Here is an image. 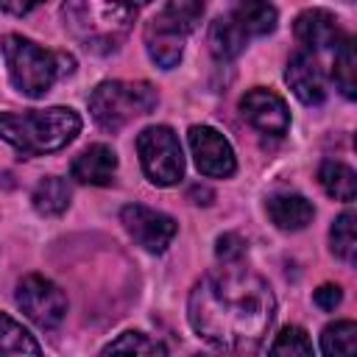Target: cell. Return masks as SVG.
I'll list each match as a JSON object with an SVG mask.
<instances>
[{"instance_id":"cell-1","label":"cell","mask_w":357,"mask_h":357,"mask_svg":"<svg viewBox=\"0 0 357 357\" xmlns=\"http://www.w3.org/2000/svg\"><path fill=\"white\" fill-rule=\"evenodd\" d=\"M276 315L271 284L240 268V262L204 273L190 290V326L215 349L254 351L265 340Z\"/></svg>"},{"instance_id":"cell-2","label":"cell","mask_w":357,"mask_h":357,"mask_svg":"<svg viewBox=\"0 0 357 357\" xmlns=\"http://www.w3.org/2000/svg\"><path fill=\"white\" fill-rule=\"evenodd\" d=\"M67 33L89 53H114L134 28V6L123 0H64Z\"/></svg>"},{"instance_id":"cell-3","label":"cell","mask_w":357,"mask_h":357,"mask_svg":"<svg viewBox=\"0 0 357 357\" xmlns=\"http://www.w3.org/2000/svg\"><path fill=\"white\" fill-rule=\"evenodd\" d=\"M81 131V117L70 106H50L39 112H0V139L22 156H42L61 151Z\"/></svg>"},{"instance_id":"cell-4","label":"cell","mask_w":357,"mask_h":357,"mask_svg":"<svg viewBox=\"0 0 357 357\" xmlns=\"http://www.w3.org/2000/svg\"><path fill=\"white\" fill-rule=\"evenodd\" d=\"M6 67H8V78L14 84L17 92H22L25 98H42L50 92V86L56 84V78L70 75L75 67V59L64 50H45L36 42L20 36V33H8L0 42Z\"/></svg>"},{"instance_id":"cell-5","label":"cell","mask_w":357,"mask_h":357,"mask_svg":"<svg viewBox=\"0 0 357 357\" xmlns=\"http://www.w3.org/2000/svg\"><path fill=\"white\" fill-rule=\"evenodd\" d=\"M159 103L148 81H100L89 95V114L106 131H120L134 117L151 114Z\"/></svg>"},{"instance_id":"cell-6","label":"cell","mask_w":357,"mask_h":357,"mask_svg":"<svg viewBox=\"0 0 357 357\" xmlns=\"http://www.w3.org/2000/svg\"><path fill=\"white\" fill-rule=\"evenodd\" d=\"M142 173L156 187H173L184 178V153L170 126H148L137 134Z\"/></svg>"},{"instance_id":"cell-7","label":"cell","mask_w":357,"mask_h":357,"mask_svg":"<svg viewBox=\"0 0 357 357\" xmlns=\"http://www.w3.org/2000/svg\"><path fill=\"white\" fill-rule=\"evenodd\" d=\"M14 301L17 307L42 329H56L64 315H67V296L64 290L39 276V273H28L17 282V290H14Z\"/></svg>"},{"instance_id":"cell-8","label":"cell","mask_w":357,"mask_h":357,"mask_svg":"<svg viewBox=\"0 0 357 357\" xmlns=\"http://www.w3.org/2000/svg\"><path fill=\"white\" fill-rule=\"evenodd\" d=\"M120 223L123 229L134 237L137 245H142L145 251L151 254H162L167 251V245L173 243L176 231H178V223L159 212V209H151V206H142V204H128L123 206L120 212Z\"/></svg>"},{"instance_id":"cell-9","label":"cell","mask_w":357,"mask_h":357,"mask_svg":"<svg viewBox=\"0 0 357 357\" xmlns=\"http://www.w3.org/2000/svg\"><path fill=\"white\" fill-rule=\"evenodd\" d=\"M190 151L198 170L209 178H229L237 167L231 142L212 126H192L190 128Z\"/></svg>"},{"instance_id":"cell-10","label":"cell","mask_w":357,"mask_h":357,"mask_svg":"<svg viewBox=\"0 0 357 357\" xmlns=\"http://www.w3.org/2000/svg\"><path fill=\"white\" fill-rule=\"evenodd\" d=\"M240 114L268 137H284L290 128V109L273 89L254 86L240 98Z\"/></svg>"},{"instance_id":"cell-11","label":"cell","mask_w":357,"mask_h":357,"mask_svg":"<svg viewBox=\"0 0 357 357\" xmlns=\"http://www.w3.org/2000/svg\"><path fill=\"white\" fill-rule=\"evenodd\" d=\"M284 81L293 89V95L307 103V106H318L326 100V78L321 64L310 56V53H293L284 70Z\"/></svg>"},{"instance_id":"cell-12","label":"cell","mask_w":357,"mask_h":357,"mask_svg":"<svg viewBox=\"0 0 357 357\" xmlns=\"http://www.w3.org/2000/svg\"><path fill=\"white\" fill-rule=\"evenodd\" d=\"M293 33L310 50L337 47V42L343 39V31H340L335 14L326 11V8H307V11H301L296 17V22H293Z\"/></svg>"},{"instance_id":"cell-13","label":"cell","mask_w":357,"mask_h":357,"mask_svg":"<svg viewBox=\"0 0 357 357\" xmlns=\"http://www.w3.org/2000/svg\"><path fill=\"white\" fill-rule=\"evenodd\" d=\"M184 39H187V33H181L176 25H170L159 14L145 25V50H148L151 61L162 70H173L181 61Z\"/></svg>"},{"instance_id":"cell-14","label":"cell","mask_w":357,"mask_h":357,"mask_svg":"<svg viewBox=\"0 0 357 357\" xmlns=\"http://www.w3.org/2000/svg\"><path fill=\"white\" fill-rule=\"evenodd\" d=\"M70 173L75 181L81 184H92V187H106L114 181V173H117V153L103 145V142H95V145H86L70 165Z\"/></svg>"},{"instance_id":"cell-15","label":"cell","mask_w":357,"mask_h":357,"mask_svg":"<svg viewBox=\"0 0 357 357\" xmlns=\"http://www.w3.org/2000/svg\"><path fill=\"white\" fill-rule=\"evenodd\" d=\"M268 218L282 231H298L312 223L315 206H312V201H307L298 192H279V195L268 198Z\"/></svg>"},{"instance_id":"cell-16","label":"cell","mask_w":357,"mask_h":357,"mask_svg":"<svg viewBox=\"0 0 357 357\" xmlns=\"http://www.w3.org/2000/svg\"><path fill=\"white\" fill-rule=\"evenodd\" d=\"M229 17L243 28L245 36H268L279 22V11L268 0H237Z\"/></svg>"},{"instance_id":"cell-17","label":"cell","mask_w":357,"mask_h":357,"mask_svg":"<svg viewBox=\"0 0 357 357\" xmlns=\"http://www.w3.org/2000/svg\"><path fill=\"white\" fill-rule=\"evenodd\" d=\"M206 45L218 61H231L245 50L248 36L231 17H218V20H212V25L206 31Z\"/></svg>"},{"instance_id":"cell-18","label":"cell","mask_w":357,"mask_h":357,"mask_svg":"<svg viewBox=\"0 0 357 357\" xmlns=\"http://www.w3.org/2000/svg\"><path fill=\"white\" fill-rule=\"evenodd\" d=\"M31 204L39 215L45 218H59L61 212H67L70 206V187L64 178L59 176H45L39 178V184L31 192Z\"/></svg>"},{"instance_id":"cell-19","label":"cell","mask_w":357,"mask_h":357,"mask_svg":"<svg viewBox=\"0 0 357 357\" xmlns=\"http://www.w3.org/2000/svg\"><path fill=\"white\" fill-rule=\"evenodd\" d=\"M318 181H321L324 192L329 198H335V201H354V195H357V176L343 162L326 159L318 167Z\"/></svg>"},{"instance_id":"cell-20","label":"cell","mask_w":357,"mask_h":357,"mask_svg":"<svg viewBox=\"0 0 357 357\" xmlns=\"http://www.w3.org/2000/svg\"><path fill=\"white\" fill-rule=\"evenodd\" d=\"M332 78H335V84H337V89H340L343 98L351 100L357 95V56H354V39L351 36H343L337 42Z\"/></svg>"},{"instance_id":"cell-21","label":"cell","mask_w":357,"mask_h":357,"mask_svg":"<svg viewBox=\"0 0 357 357\" xmlns=\"http://www.w3.org/2000/svg\"><path fill=\"white\" fill-rule=\"evenodd\" d=\"M42 346L11 315L0 312V354H39Z\"/></svg>"},{"instance_id":"cell-22","label":"cell","mask_w":357,"mask_h":357,"mask_svg":"<svg viewBox=\"0 0 357 357\" xmlns=\"http://www.w3.org/2000/svg\"><path fill=\"white\" fill-rule=\"evenodd\" d=\"M354 212L349 209V212H343V215H337L335 218V223H332V229H329V248H332V254L337 257V259H343V262H354V257H357V237H354Z\"/></svg>"},{"instance_id":"cell-23","label":"cell","mask_w":357,"mask_h":357,"mask_svg":"<svg viewBox=\"0 0 357 357\" xmlns=\"http://www.w3.org/2000/svg\"><path fill=\"white\" fill-rule=\"evenodd\" d=\"M357 349V324L354 321H335L326 324L321 332V351L329 357L354 354Z\"/></svg>"},{"instance_id":"cell-24","label":"cell","mask_w":357,"mask_h":357,"mask_svg":"<svg viewBox=\"0 0 357 357\" xmlns=\"http://www.w3.org/2000/svg\"><path fill=\"white\" fill-rule=\"evenodd\" d=\"M206 3L204 0H167L159 17H165L170 25H176L181 33H192L204 17Z\"/></svg>"},{"instance_id":"cell-25","label":"cell","mask_w":357,"mask_h":357,"mask_svg":"<svg viewBox=\"0 0 357 357\" xmlns=\"http://www.w3.org/2000/svg\"><path fill=\"white\" fill-rule=\"evenodd\" d=\"M120 351H128V354H167V346L153 340L145 332H123L117 340L103 346V354H120Z\"/></svg>"},{"instance_id":"cell-26","label":"cell","mask_w":357,"mask_h":357,"mask_svg":"<svg viewBox=\"0 0 357 357\" xmlns=\"http://www.w3.org/2000/svg\"><path fill=\"white\" fill-rule=\"evenodd\" d=\"M271 354H312V343H310V337H307V332L301 329V326H284L279 335H276V340L271 343V349H268Z\"/></svg>"},{"instance_id":"cell-27","label":"cell","mask_w":357,"mask_h":357,"mask_svg":"<svg viewBox=\"0 0 357 357\" xmlns=\"http://www.w3.org/2000/svg\"><path fill=\"white\" fill-rule=\"evenodd\" d=\"M245 240L237 234V231H226L218 237V245H215V254L223 265H231V262H240L245 257Z\"/></svg>"},{"instance_id":"cell-28","label":"cell","mask_w":357,"mask_h":357,"mask_svg":"<svg viewBox=\"0 0 357 357\" xmlns=\"http://www.w3.org/2000/svg\"><path fill=\"white\" fill-rule=\"evenodd\" d=\"M312 301L321 307V310H335L340 301H343V290L337 284H321L315 293H312Z\"/></svg>"},{"instance_id":"cell-29","label":"cell","mask_w":357,"mask_h":357,"mask_svg":"<svg viewBox=\"0 0 357 357\" xmlns=\"http://www.w3.org/2000/svg\"><path fill=\"white\" fill-rule=\"evenodd\" d=\"M39 3H45V0H0V8L6 11V14H14V17H22V14H28V11H33Z\"/></svg>"},{"instance_id":"cell-30","label":"cell","mask_w":357,"mask_h":357,"mask_svg":"<svg viewBox=\"0 0 357 357\" xmlns=\"http://www.w3.org/2000/svg\"><path fill=\"white\" fill-rule=\"evenodd\" d=\"M190 195H192V198H198L195 204H204L201 198H206V204H209V198H212V192H209L206 187H192V190H190Z\"/></svg>"},{"instance_id":"cell-31","label":"cell","mask_w":357,"mask_h":357,"mask_svg":"<svg viewBox=\"0 0 357 357\" xmlns=\"http://www.w3.org/2000/svg\"><path fill=\"white\" fill-rule=\"evenodd\" d=\"M123 3H128V6H134V8H137V6H148L151 0H123Z\"/></svg>"}]
</instances>
